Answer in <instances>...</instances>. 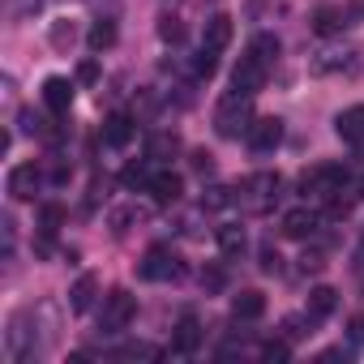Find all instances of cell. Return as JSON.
<instances>
[{
  "instance_id": "obj_1",
  "label": "cell",
  "mask_w": 364,
  "mask_h": 364,
  "mask_svg": "<svg viewBox=\"0 0 364 364\" xmlns=\"http://www.w3.org/2000/svg\"><path fill=\"white\" fill-rule=\"evenodd\" d=\"M279 193H283V176H279V171H253L249 180H240V185H236V202H240V210H249V215L274 210Z\"/></svg>"
},
{
  "instance_id": "obj_2",
  "label": "cell",
  "mask_w": 364,
  "mask_h": 364,
  "mask_svg": "<svg viewBox=\"0 0 364 364\" xmlns=\"http://www.w3.org/2000/svg\"><path fill=\"white\" fill-rule=\"evenodd\" d=\"M249 124H253V95H240V90L223 95L219 107H215V133L219 137H240V133H249Z\"/></svg>"
},
{
  "instance_id": "obj_3",
  "label": "cell",
  "mask_w": 364,
  "mask_h": 364,
  "mask_svg": "<svg viewBox=\"0 0 364 364\" xmlns=\"http://www.w3.org/2000/svg\"><path fill=\"white\" fill-rule=\"evenodd\" d=\"M137 317V300L129 296V291H112L107 300H103V313H99V330L103 334H120V330H129V321Z\"/></svg>"
},
{
  "instance_id": "obj_4",
  "label": "cell",
  "mask_w": 364,
  "mask_h": 364,
  "mask_svg": "<svg viewBox=\"0 0 364 364\" xmlns=\"http://www.w3.org/2000/svg\"><path fill=\"white\" fill-rule=\"evenodd\" d=\"M9 198L14 202H35V193L43 189V171L35 167V163H18L14 171H9Z\"/></svg>"
},
{
  "instance_id": "obj_5",
  "label": "cell",
  "mask_w": 364,
  "mask_h": 364,
  "mask_svg": "<svg viewBox=\"0 0 364 364\" xmlns=\"http://www.w3.org/2000/svg\"><path fill=\"white\" fill-rule=\"evenodd\" d=\"M137 274H141V279H150V283H163V279H176V274H180V262H176V253H171V249L154 245V249L141 257Z\"/></svg>"
},
{
  "instance_id": "obj_6",
  "label": "cell",
  "mask_w": 364,
  "mask_h": 364,
  "mask_svg": "<svg viewBox=\"0 0 364 364\" xmlns=\"http://www.w3.org/2000/svg\"><path fill=\"white\" fill-rule=\"evenodd\" d=\"M266 65L257 60V56H240V65L232 69V86L240 90V95H257L262 86H266Z\"/></svg>"
},
{
  "instance_id": "obj_7",
  "label": "cell",
  "mask_w": 364,
  "mask_h": 364,
  "mask_svg": "<svg viewBox=\"0 0 364 364\" xmlns=\"http://www.w3.org/2000/svg\"><path fill=\"white\" fill-rule=\"evenodd\" d=\"M245 137H249V146H253L257 154H266V150H274V146L283 141V120H279V116H257Z\"/></svg>"
},
{
  "instance_id": "obj_8",
  "label": "cell",
  "mask_w": 364,
  "mask_h": 364,
  "mask_svg": "<svg viewBox=\"0 0 364 364\" xmlns=\"http://www.w3.org/2000/svg\"><path fill=\"white\" fill-rule=\"evenodd\" d=\"M317 228H321V215H317V210H309V206L287 210V215H283V223H279V232H283L287 240H309Z\"/></svg>"
},
{
  "instance_id": "obj_9",
  "label": "cell",
  "mask_w": 364,
  "mask_h": 364,
  "mask_svg": "<svg viewBox=\"0 0 364 364\" xmlns=\"http://www.w3.org/2000/svg\"><path fill=\"white\" fill-rule=\"evenodd\" d=\"M159 206H176L180 202V193H185V180H180L176 171H154V180H150V189H146Z\"/></svg>"
},
{
  "instance_id": "obj_10",
  "label": "cell",
  "mask_w": 364,
  "mask_h": 364,
  "mask_svg": "<svg viewBox=\"0 0 364 364\" xmlns=\"http://www.w3.org/2000/svg\"><path fill=\"white\" fill-rule=\"evenodd\" d=\"M43 103H48V112L69 116V107H73V82L69 77H48L43 82Z\"/></svg>"
},
{
  "instance_id": "obj_11",
  "label": "cell",
  "mask_w": 364,
  "mask_h": 364,
  "mask_svg": "<svg viewBox=\"0 0 364 364\" xmlns=\"http://www.w3.org/2000/svg\"><path fill=\"white\" fill-rule=\"evenodd\" d=\"M198 343H202V321L193 317V313H185L176 321V334H171V347L180 351V355H193L198 351Z\"/></svg>"
},
{
  "instance_id": "obj_12",
  "label": "cell",
  "mask_w": 364,
  "mask_h": 364,
  "mask_svg": "<svg viewBox=\"0 0 364 364\" xmlns=\"http://www.w3.org/2000/svg\"><path fill=\"white\" fill-rule=\"evenodd\" d=\"M133 116H124V112H116V116H107V124H103V146H112V150H124L129 141H133Z\"/></svg>"
},
{
  "instance_id": "obj_13",
  "label": "cell",
  "mask_w": 364,
  "mask_h": 364,
  "mask_svg": "<svg viewBox=\"0 0 364 364\" xmlns=\"http://www.w3.org/2000/svg\"><path fill=\"white\" fill-rule=\"evenodd\" d=\"M334 133H338L343 141L360 146V141H364V103H355V107L338 112V120H334Z\"/></svg>"
},
{
  "instance_id": "obj_14",
  "label": "cell",
  "mask_w": 364,
  "mask_h": 364,
  "mask_svg": "<svg viewBox=\"0 0 364 364\" xmlns=\"http://www.w3.org/2000/svg\"><path fill=\"white\" fill-rule=\"evenodd\" d=\"M232 18L228 14H215L210 22H206V31H202V48H210V52H223L228 43H232Z\"/></svg>"
},
{
  "instance_id": "obj_15",
  "label": "cell",
  "mask_w": 364,
  "mask_h": 364,
  "mask_svg": "<svg viewBox=\"0 0 364 364\" xmlns=\"http://www.w3.org/2000/svg\"><path fill=\"white\" fill-rule=\"evenodd\" d=\"M95 296H99V274H82V279L69 287V309H73V313H90V309H95Z\"/></svg>"
},
{
  "instance_id": "obj_16",
  "label": "cell",
  "mask_w": 364,
  "mask_h": 364,
  "mask_svg": "<svg viewBox=\"0 0 364 364\" xmlns=\"http://www.w3.org/2000/svg\"><path fill=\"white\" fill-rule=\"evenodd\" d=\"M262 313H266V296H262V291L245 287L240 296H232V317H236V321H257Z\"/></svg>"
},
{
  "instance_id": "obj_17",
  "label": "cell",
  "mask_w": 364,
  "mask_h": 364,
  "mask_svg": "<svg viewBox=\"0 0 364 364\" xmlns=\"http://www.w3.org/2000/svg\"><path fill=\"white\" fill-rule=\"evenodd\" d=\"M351 65H355V56L351 52H338V48H326V52H317V60H313V73H351Z\"/></svg>"
},
{
  "instance_id": "obj_18",
  "label": "cell",
  "mask_w": 364,
  "mask_h": 364,
  "mask_svg": "<svg viewBox=\"0 0 364 364\" xmlns=\"http://www.w3.org/2000/svg\"><path fill=\"white\" fill-rule=\"evenodd\" d=\"M334 309H338V291H334V287H326V283H321V287H313V291H309V309H304V313H309L313 321H326Z\"/></svg>"
},
{
  "instance_id": "obj_19",
  "label": "cell",
  "mask_w": 364,
  "mask_h": 364,
  "mask_svg": "<svg viewBox=\"0 0 364 364\" xmlns=\"http://www.w3.org/2000/svg\"><path fill=\"white\" fill-rule=\"evenodd\" d=\"M343 26H347V14H343V9H330V5H326V9L313 14V31H317V35H338Z\"/></svg>"
},
{
  "instance_id": "obj_20",
  "label": "cell",
  "mask_w": 364,
  "mask_h": 364,
  "mask_svg": "<svg viewBox=\"0 0 364 364\" xmlns=\"http://www.w3.org/2000/svg\"><path fill=\"white\" fill-rule=\"evenodd\" d=\"M86 43H90V52H107V48L116 43V22H112V18H99V22L90 26Z\"/></svg>"
},
{
  "instance_id": "obj_21",
  "label": "cell",
  "mask_w": 364,
  "mask_h": 364,
  "mask_svg": "<svg viewBox=\"0 0 364 364\" xmlns=\"http://www.w3.org/2000/svg\"><path fill=\"white\" fill-rule=\"evenodd\" d=\"M219 249H223L228 257L245 253V228H240V223H223V228H219Z\"/></svg>"
},
{
  "instance_id": "obj_22",
  "label": "cell",
  "mask_w": 364,
  "mask_h": 364,
  "mask_svg": "<svg viewBox=\"0 0 364 364\" xmlns=\"http://www.w3.org/2000/svg\"><path fill=\"white\" fill-rule=\"evenodd\" d=\"M249 56H257V60L270 69V65L279 60V39H274V35H257V39H253V48H249Z\"/></svg>"
},
{
  "instance_id": "obj_23",
  "label": "cell",
  "mask_w": 364,
  "mask_h": 364,
  "mask_svg": "<svg viewBox=\"0 0 364 364\" xmlns=\"http://www.w3.org/2000/svg\"><path fill=\"white\" fill-rule=\"evenodd\" d=\"M48 39H52L56 52H69V48L77 43V26H73V22H52V35H48Z\"/></svg>"
},
{
  "instance_id": "obj_24",
  "label": "cell",
  "mask_w": 364,
  "mask_h": 364,
  "mask_svg": "<svg viewBox=\"0 0 364 364\" xmlns=\"http://www.w3.org/2000/svg\"><path fill=\"white\" fill-rule=\"evenodd\" d=\"M60 223H65V210H60L56 202H48V206L39 210V232H43V236H56Z\"/></svg>"
},
{
  "instance_id": "obj_25",
  "label": "cell",
  "mask_w": 364,
  "mask_h": 364,
  "mask_svg": "<svg viewBox=\"0 0 364 364\" xmlns=\"http://www.w3.org/2000/svg\"><path fill=\"white\" fill-rule=\"evenodd\" d=\"M120 180H124V189H150V180H154V176L146 171V163H129Z\"/></svg>"
},
{
  "instance_id": "obj_26",
  "label": "cell",
  "mask_w": 364,
  "mask_h": 364,
  "mask_svg": "<svg viewBox=\"0 0 364 364\" xmlns=\"http://www.w3.org/2000/svg\"><path fill=\"white\" fill-rule=\"evenodd\" d=\"M159 39L163 43H180V39H185V26H180V18H159Z\"/></svg>"
},
{
  "instance_id": "obj_27",
  "label": "cell",
  "mask_w": 364,
  "mask_h": 364,
  "mask_svg": "<svg viewBox=\"0 0 364 364\" xmlns=\"http://www.w3.org/2000/svg\"><path fill=\"white\" fill-rule=\"evenodd\" d=\"M176 150H180L176 133H159V137L150 141V159H167V154H176Z\"/></svg>"
},
{
  "instance_id": "obj_28",
  "label": "cell",
  "mask_w": 364,
  "mask_h": 364,
  "mask_svg": "<svg viewBox=\"0 0 364 364\" xmlns=\"http://www.w3.org/2000/svg\"><path fill=\"white\" fill-rule=\"evenodd\" d=\"M304 326H313V317H309V313H304V317H283V338H287V343L304 338V334H309Z\"/></svg>"
},
{
  "instance_id": "obj_29",
  "label": "cell",
  "mask_w": 364,
  "mask_h": 364,
  "mask_svg": "<svg viewBox=\"0 0 364 364\" xmlns=\"http://www.w3.org/2000/svg\"><path fill=\"white\" fill-rule=\"evenodd\" d=\"M154 355H159V347H150V343H129L116 351V360H154Z\"/></svg>"
},
{
  "instance_id": "obj_30",
  "label": "cell",
  "mask_w": 364,
  "mask_h": 364,
  "mask_svg": "<svg viewBox=\"0 0 364 364\" xmlns=\"http://www.w3.org/2000/svg\"><path fill=\"white\" fill-rule=\"evenodd\" d=\"M287 355H291V343H287V338H274V343L262 347V360H266V364H283Z\"/></svg>"
},
{
  "instance_id": "obj_31",
  "label": "cell",
  "mask_w": 364,
  "mask_h": 364,
  "mask_svg": "<svg viewBox=\"0 0 364 364\" xmlns=\"http://www.w3.org/2000/svg\"><path fill=\"white\" fill-rule=\"evenodd\" d=\"M228 202H236V189H223V185L206 189V198H202V206H210V210H219V206H228Z\"/></svg>"
},
{
  "instance_id": "obj_32",
  "label": "cell",
  "mask_w": 364,
  "mask_h": 364,
  "mask_svg": "<svg viewBox=\"0 0 364 364\" xmlns=\"http://www.w3.org/2000/svg\"><path fill=\"white\" fill-rule=\"evenodd\" d=\"M215 69H219V52H210V48H202V56H198V65H193V73H198V77H215Z\"/></svg>"
},
{
  "instance_id": "obj_33",
  "label": "cell",
  "mask_w": 364,
  "mask_h": 364,
  "mask_svg": "<svg viewBox=\"0 0 364 364\" xmlns=\"http://www.w3.org/2000/svg\"><path fill=\"white\" fill-rule=\"evenodd\" d=\"M133 219H141V210H133V206L116 210V215H112V228H116V236H120V232H129V223H133Z\"/></svg>"
},
{
  "instance_id": "obj_34",
  "label": "cell",
  "mask_w": 364,
  "mask_h": 364,
  "mask_svg": "<svg viewBox=\"0 0 364 364\" xmlns=\"http://www.w3.org/2000/svg\"><path fill=\"white\" fill-rule=\"evenodd\" d=\"M18 124H22V133H43V120H39L31 107H22V112H18Z\"/></svg>"
},
{
  "instance_id": "obj_35",
  "label": "cell",
  "mask_w": 364,
  "mask_h": 364,
  "mask_svg": "<svg viewBox=\"0 0 364 364\" xmlns=\"http://www.w3.org/2000/svg\"><path fill=\"white\" fill-rule=\"evenodd\" d=\"M193 171H202V176H210V171H215V159H210L206 150H193Z\"/></svg>"
},
{
  "instance_id": "obj_36",
  "label": "cell",
  "mask_w": 364,
  "mask_h": 364,
  "mask_svg": "<svg viewBox=\"0 0 364 364\" xmlns=\"http://www.w3.org/2000/svg\"><path fill=\"white\" fill-rule=\"evenodd\" d=\"M202 287L206 291H219L223 287V270H202Z\"/></svg>"
},
{
  "instance_id": "obj_37",
  "label": "cell",
  "mask_w": 364,
  "mask_h": 364,
  "mask_svg": "<svg viewBox=\"0 0 364 364\" xmlns=\"http://www.w3.org/2000/svg\"><path fill=\"white\" fill-rule=\"evenodd\" d=\"M262 270L266 274H279V253L274 249H262Z\"/></svg>"
},
{
  "instance_id": "obj_38",
  "label": "cell",
  "mask_w": 364,
  "mask_h": 364,
  "mask_svg": "<svg viewBox=\"0 0 364 364\" xmlns=\"http://www.w3.org/2000/svg\"><path fill=\"white\" fill-rule=\"evenodd\" d=\"M95 77H99V65H95V60H86V65L77 69V82H95Z\"/></svg>"
},
{
  "instance_id": "obj_39",
  "label": "cell",
  "mask_w": 364,
  "mask_h": 364,
  "mask_svg": "<svg viewBox=\"0 0 364 364\" xmlns=\"http://www.w3.org/2000/svg\"><path fill=\"white\" fill-rule=\"evenodd\" d=\"M300 266H304V270H321V253H304Z\"/></svg>"
},
{
  "instance_id": "obj_40",
  "label": "cell",
  "mask_w": 364,
  "mask_h": 364,
  "mask_svg": "<svg viewBox=\"0 0 364 364\" xmlns=\"http://www.w3.org/2000/svg\"><path fill=\"white\" fill-rule=\"evenodd\" d=\"M351 338H355V343H364V313H360V317H351Z\"/></svg>"
},
{
  "instance_id": "obj_41",
  "label": "cell",
  "mask_w": 364,
  "mask_h": 364,
  "mask_svg": "<svg viewBox=\"0 0 364 364\" xmlns=\"http://www.w3.org/2000/svg\"><path fill=\"white\" fill-rule=\"evenodd\" d=\"M360 198H364V176H360Z\"/></svg>"
}]
</instances>
